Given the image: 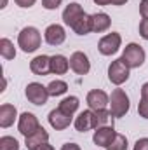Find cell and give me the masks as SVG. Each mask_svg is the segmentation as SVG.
I'll return each mask as SVG.
<instances>
[{"label":"cell","mask_w":148,"mask_h":150,"mask_svg":"<svg viewBox=\"0 0 148 150\" xmlns=\"http://www.w3.org/2000/svg\"><path fill=\"white\" fill-rule=\"evenodd\" d=\"M42 44V33L35 26H25L18 35V47L23 52H35Z\"/></svg>","instance_id":"obj_1"},{"label":"cell","mask_w":148,"mask_h":150,"mask_svg":"<svg viewBox=\"0 0 148 150\" xmlns=\"http://www.w3.org/2000/svg\"><path fill=\"white\" fill-rule=\"evenodd\" d=\"M129 108H131V103H129V96L125 94V91L120 87L113 89L110 94V105H108L110 115L115 119H120L129 112Z\"/></svg>","instance_id":"obj_2"},{"label":"cell","mask_w":148,"mask_h":150,"mask_svg":"<svg viewBox=\"0 0 148 150\" xmlns=\"http://www.w3.org/2000/svg\"><path fill=\"white\" fill-rule=\"evenodd\" d=\"M120 58H122V61L132 70V68L143 67V63H145V59H147V52H145V49H143L140 44L131 42V44H127V45L124 47Z\"/></svg>","instance_id":"obj_3"},{"label":"cell","mask_w":148,"mask_h":150,"mask_svg":"<svg viewBox=\"0 0 148 150\" xmlns=\"http://www.w3.org/2000/svg\"><path fill=\"white\" fill-rule=\"evenodd\" d=\"M25 96L30 103H33L37 107H44L47 103V100L51 98V94L47 91V86H42L40 82H30L25 87Z\"/></svg>","instance_id":"obj_4"},{"label":"cell","mask_w":148,"mask_h":150,"mask_svg":"<svg viewBox=\"0 0 148 150\" xmlns=\"http://www.w3.org/2000/svg\"><path fill=\"white\" fill-rule=\"evenodd\" d=\"M129 72H131V68L122 61V58H118V59L111 61L108 67V80L113 86H122L124 82H127Z\"/></svg>","instance_id":"obj_5"},{"label":"cell","mask_w":148,"mask_h":150,"mask_svg":"<svg viewBox=\"0 0 148 150\" xmlns=\"http://www.w3.org/2000/svg\"><path fill=\"white\" fill-rule=\"evenodd\" d=\"M120 45H122V37H120V33L111 32V33H106V35H103V37L99 38V42H98V51H99V54H103V56H111V54H115V52L120 49Z\"/></svg>","instance_id":"obj_6"},{"label":"cell","mask_w":148,"mask_h":150,"mask_svg":"<svg viewBox=\"0 0 148 150\" xmlns=\"http://www.w3.org/2000/svg\"><path fill=\"white\" fill-rule=\"evenodd\" d=\"M38 127H42V126H40V122H38V119H37L35 113L23 112L19 115V119H18V131H19L25 138L30 136V134H33Z\"/></svg>","instance_id":"obj_7"},{"label":"cell","mask_w":148,"mask_h":150,"mask_svg":"<svg viewBox=\"0 0 148 150\" xmlns=\"http://www.w3.org/2000/svg\"><path fill=\"white\" fill-rule=\"evenodd\" d=\"M85 101H87V107L91 110H105L110 105V96L103 89H92L87 93Z\"/></svg>","instance_id":"obj_8"},{"label":"cell","mask_w":148,"mask_h":150,"mask_svg":"<svg viewBox=\"0 0 148 150\" xmlns=\"http://www.w3.org/2000/svg\"><path fill=\"white\" fill-rule=\"evenodd\" d=\"M44 40L49 45H61L66 40V30H65V26H61L58 23L49 25L45 28V32H44Z\"/></svg>","instance_id":"obj_9"},{"label":"cell","mask_w":148,"mask_h":150,"mask_svg":"<svg viewBox=\"0 0 148 150\" xmlns=\"http://www.w3.org/2000/svg\"><path fill=\"white\" fill-rule=\"evenodd\" d=\"M47 120H49V124H51L52 129H56V131H63V129L70 127V124H72V120H73V115H68V113L61 112L59 108H54V110L49 112Z\"/></svg>","instance_id":"obj_10"},{"label":"cell","mask_w":148,"mask_h":150,"mask_svg":"<svg viewBox=\"0 0 148 150\" xmlns=\"http://www.w3.org/2000/svg\"><path fill=\"white\" fill-rule=\"evenodd\" d=\"M70 68L77 75H87L91 70V61H89L87 54L82 51H75L70 56Z\"/></svg>","instance_id":"obj_11"},{"label":"cell","mask_w":148,"mask_h":150,"mask_svg":"<svg viewBox=\"0 0 148 150\" xmlns=\"http://www.w3.org/2000/svg\"><path fill=\"white\" fill-rule=\"evenodd\" d=\"M73 126L78 133H87V131H91V129H96V124H94V112H92L91 108L80 112L75 117Z\"/></svg>","instance_id":"obj_12"},{"label":"cell","mask_w":148,"mask_h":150,"mask_svg":"<svg viewBox=\"0 0 148 150\" xmlns=\"http://www.w3.org/2000/svg\"><path fill=\"white\" fill-rule=\"evenodd\" d=\"M84 14H85L84 7H82L78 2H72V4H68V5L65 7V11H63V23L72 28Z\"/></svg>","instance_id":"obj_13"},{"label":"cell","mask_w":148,"mask_h":150,"mask_svg":"<svg viewBox=\"0 0 148 150\" xmlns=\"http://www.w3.org/2000/svg\"><path fill=\"white\" fill-rule=\"evenodd\" d=\"M115 134H117V131H115L111 126H101V127H98V129L94 131L92 142H94V145L106 149L111 143V140L115 138Z\"/></svg>","instance_id":"obj_14"},{"label":"cell","mask_w":148,"mask_h":150,"mask_svg":"<svg viewBox=\"0 0 148 150\" xmlns=\"http://www.w3.org/2000/svg\"><path fill=\"white\" fill-rule=\"evenodd\" d=\"M18 119H19V115H18V108L14 105H11V103L0 105V127H4V129L11 127Z\"/></svg>","instance_id":"obj_15"},{"label":"cell","mask_w":148,"mask_h":150,"mask_svg":"<svg viewBox=\"0 0 148 150\" xmlns=\"http://www.w3.org/2000/svg\"><path fill=\"white\" fill-rule=\"evenodd\" d=\"M30 70H32V74L40 75V77L49 75L51 74V56H45V54L35 56L30 61Z\"/></svg>","instance_id":"obj_16"},{"label":"cell","mask_w":148,"mask_h":150,"mask_svg":"<svg viewBox=\"0 0 148 150\" xmlns=\"http://www.w3.org/2000/svg\"><path fill=\"white\" fill-rule=\"evenodd\" d=\"M111 19L106 12H96V14H91V28L94 33H103L110 28Z\"/></svg>","instance_id":"obj_17"},{"label":"cell","mask_w":148,"mask_h":150,"mask_svg":"<svg viewBox=\"0 0 148 150\" xmlns=\"http://www.w3.org/2000/svg\"><path fill=\"white\" fill-rule=\"evenodd\" d=\"M47 142H49V133H47L44 127H38L33 134H30V136L25 138V145H26L28 150H35L37 147L47 143Z\"/></svg>","instance_id":"obj_18"},{"label":"cell","mask_w":148,"mask_h":150,"mask_svg":"<svg viewBox=\"0 0 148 150\" xmlns=\"http://www.w3.org/2000/svg\"><path fill=\"white\" fill-rule=\"evenodd\" d=\"M70 70V59L63 54H54L51 56V74L54 75H65Z\"/></svg>","instance_id":"obj_19"},{"label":"cell","mask_w":148,"mask_h":150,"mask_svg":"<svg viewBox=\"0 0 148 150\" xmlns=\"http://www.w3.org/2000/svg\"><path fill=\"white\" fill-rule=\"evenodd\" d=\"M78 107H80V100H78L77 96H66V98H63V100L59 101V105H58V108H59L61 112L68 113V115H73V113L78 110Z\"/></svg>","instance_id":"obj_20"},{"label":"cell","mask_w":148,"mask_h":150,"mask_svg":"<svg viewBox=\"0 0 148 150\" xmlns=\"http://www.w3.org/2000/svg\"><path fill=\"white\" fill-rule=\"evenodd\" d=\"M72 30H73L77 35H87V33H91L92 32V28H91V14L85 12L73 26H72Z\"/></svg>","instance_id":"obj_21"},{"label":"cell","mask_w":148,"mask_h":150,"mask_svg":"<svg viewBox=\"0 0 148 150\" xmlns=\"http://www.w3.org/2000/svg\"><path fill=\"white\" fill-rule=\"evenodd\" d=\"M0 56L4 59H14L16 58V47H14V42L9 40L7 37L0 38Z\"/></svg>","instance_id":"obj_22"},{"label":"cell","mask_w":148,"mask_h":150,"mask_svg":"<svg viewBox=\"0 0 148 150\" xmlns=\"http://www.w3.org/2000/svg\"><path fill=\"white\" fill-rule=\"evenodd\" d=\"M47 91H49V94H51V96L58 98V96H63V94H66V91H68V84H66L65 80H59V79H56V80L49 82V86H47Z\"/></svg>","instance_id":"obj_23"},{"label":"cell","mask_w":148,"mask_h":150,"mask_svg":"<svg viewBox=\"0 0 148 150\" xmlns=\"http://www.w3.org/2000/svg\"><path fill=\"white\" fill-rule=\"evenodd\" d=\"M127 147H129L127 138H125L124 134L117 133V134H115V138L111 140V143L106 147V150H127Z\"/></svg>","instance_id":"obj_24"},{"label":"cell","mask_w":148,"mask_h":150,"mask_svg":"<svg viewBox=\"0 0 148 150\" xmlns=\"http://www.w3.org/2000/svg\"><path fill=\"white\" fill-rule=\"evenodd\" d=\"M94 112V124H96V129L101 127V126H106L108 119H110V110L105 108V110H92Z\"/></svg>","instance_id":"obj_25"},{"label":"cell","mask_w":148,"mask_h":150,"mask_svg":"<svg viewBox=\"0 0 148 150\" xmlns=\"http://www.w3.org/2000/svg\"><path fill=\"white\" fill-rule=\"evenodd\" d=\"M0 150H19V142L14 136H2L0 138Z\"/></svg>","instance_id":"obj_26"},{"label":"cell","mask_w":148,"mask_h":150,"mask_svg":"<svg viewBox=\"0 0 148 150\" xmlns=\"http://www.w3.org/2000/svg\"><path fill=\"white\" fill-rule=\"evenodd\" d=\"M61 4H63V0H42V7L47 11H56Z\"/></svg>","instance_id":"obj_27"},{"label":"cell","mask_w":148,"mask_h":150,"mask_svg":"<svg viewBox=\"0 0 148 150\" xmlns=\"http://www.w3.org/2000/svg\"><path fill=\"white\" fill-rule=\"evenodd\" d=\"M138 113H140V117L148 119V101L140 100V103H138Z\"/></svg>","instance_id":"obj_28"},{"label":"cell","mask_w":148,"mask_h":150,"mask_svg":"<svg viewBox=\"0 0 148 150\" xmlns=\"http://www.w3.org/2000/svg\"><path fill=\"white\" fill-rule=\"evenodd\" d=\"M140 37L143 40H148V19H141L140 23Z\"/></svg>","instance_id":"obj_29"},{"label":"cell","mask_w":148,"mask_h":150,"mask_svg":"<svg viewBox=\"0 0 148 150\" xmlns=\"http://www.w3.org/2000/svg\"><path fill=\"white\" fill-rule=\"evenodd\" d=\"M132 150H148V138H140V140L134 143Z\"/></svg>","instance_id":"obj_30"},{"label":"cell","mask_w":148,"mask_h":150,"mask_svg":"<svg viewBox=\"0 0 148 150\" xmlns=\"http://www.w3.org/2000/svg\"><path fill=\"white\" fill-rule=\"evenodd\" d=\"M140 14L143 19H148V0H141L140 2Z\"/></svg>","instance_id":"obj_31"},{"label":"cell","mask_w":148,"mask_h":150,"mask_svg":"<svg viewBox=\"0 0 148 150\" xmlns=\"http://www.w3.org/2000/svg\"><path fill=\"white\" fill-rule=\"evenodd\" d=\"M14 2H16V5H19L21 9H30V7L35 5L37 0H14Z\"/></svg>","instance_id":"obj_32"},{"label":"cell","mask_w":148,"mask_h":150,"mask_svg":"<svg viewBox=\"0 0 148 150\" xmlns=\"http://www.w3.org/2000/svg\"><path fill=\"white\" fill-rule=\"evenodd\" d=\"M61 150H82L80 149V145H77V143H65Z\"/></svg>","instance_id":"obj_33"},{"label":"cell","mask_w":148,"mask_h":150,"mask_svg":"<svg viewBox=\"0 0 148 150\" xmlns=\"http://www.w3.org/2000/svg\"><path fill=\"white\" fill-rule=\"evenodd\" d=\"M141 100L148 101V82H145V84L141 86Z\"/></svg>","instance_id":"obj_34"},{"label":"cell","mask_w":148,"mask_h":150,"mask_svg":"<svg viewBox=\"0 0 148 150\" xmlns=\"http://www.w3.org/2000/svg\"><path fill=\"white\" fill-rule=\"evenodd\" d=\"M35 150H56L52 145H49V142L47 143H44V145H40V147H37Z\"/></svg>","instance_id":"obj_35"},{"label":"cell","mask_w":148,"mask_h":150,"mask_svg":"<svg viewBox=\"0 0 148 150\" xmlns=\"http://www.w3.org/2000/svg\"><path fill=\"white\" fill-rule=\"evenodd\" d=\"M96 5H111V0H92Z\"/></svg>","instance_id":"obj_36"},{"label":"cell","mask_w":148,"mask_h":150,"mask_svg":"<svg viewBox=\"0 0 148 150\" xmlns=\"http://www.w3.org/2000/svg\"><path fill=\"white\" fill-rule=\"evenodd\" d=\"M127 0H111V5H125Z\"/></svg>","instance_id":"obj_37"},{"label":"cell","mask_w":148,"mask_h":150,"mask_svg":"<svg viewBox=\"0 0 148 150\" xmlns=\"http://www.w3.org/2000/svg\"><path fill=\"white\" fill-rule=\"evenodd\" d=\"M0 7H2V9H5V7H7V0H2V5H0Z\"/></svg>","instance_id":"obj_38"}]
</instances>
